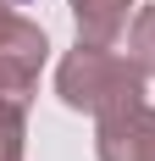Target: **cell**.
<instances>
[{"label": "cell", "mask_w": 155, "mask_h": 161, "mask_svg": "<svg viewBox=\"0 0 155 161\" xmlns=\"http://www.w3.org/2000/svg\"><path fill=\"white\" fill-rule=\"evenodd\" d=\"M56 95L72 111L105 117L116 106L144 100V67L133 56H116L111 45H89L78 39V50H67V61L56 67Z\"/></svg>", "instance_id": "obj_1"}, {"label": "cell", "mask_w": 155, "mask_h": 161, "mask_svg": "<svg viewBox=\"0 0 155 161\" xmlns=\"http://www.w3.org/2000/svg\"><path fill=\"white\" fill-rule=\"evenodd\" d=\"M94 122H100L94 128L100 161H155V106L133 100V106H116Z\"/></svg>", "instance_id": "obj_2"}, {"label": "cell", "mask_w": 155, "mask_h": 161, "mask_svg": "<svg viewBox=\"0 0 155 161\" xmlns=\"http://www.w3.org/2000/svg\"><path fill=\"white\" fill-rule=\"evenodd\" d=\"M67 6H72L78 39H89V45H116L127 28V11H133V0H67Z\"/></svg>", "instance_id": "obj_3"}, {"label": "cell", "mask_w": 155, "mask_h": 161, "mask_svg": "<svg viewBox=\"0 0 155 161\" xmlns=\"http://www.w3.org/2000/svg\"><path fill=\"white\" fill-rule=\"evenodd\" d=\"M0 50H28V56H50V39L39 22L17 11L11 0H0Z\"/></svg>", "instance_id": "obj_4"}, {"label": "cell", "mask_w": 155, "mask_h": 161, "mask_svg": "<svg viewBox=\"0 0 155 161\" xmlns=\"http://www.w3.org/2000/svg\"><path fill=\"white\" fill-rule=\"evenodd\" d=\"M127 56L144 67V78H155V6H144L127 28Z\"/></svg>", "instance_id": "obj_5"}, {"label": "cell", "mask_w": 155, "mask_h": 161, "mask_svg": "<svg viewBox=\"0 0 155 161\" xmlns=\"http://www.w3.org/2000/svg\"><path fill=\"white\" fill-rule=\"evenodd\" d=\"M28 139V106H0V161H22Z\"/></svg>", "instance_id": "obj_6"}]
</instances>
